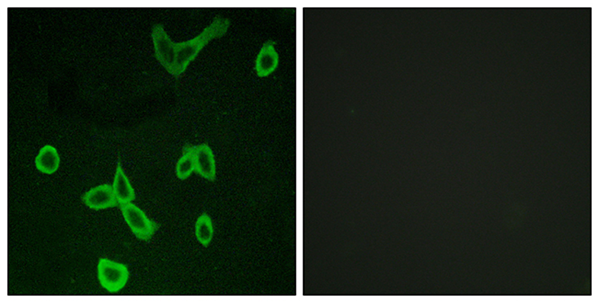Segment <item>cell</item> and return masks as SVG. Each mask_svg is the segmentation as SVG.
Instances as JSON below:
<instances>
[{
  "instance_id": "obj_1",
  "label": "cell",
  "mask_w": 599,
  "mask_h": 303,
  "mask_svg": "<svg viewBox=\"0 0 599 303\" xmlns=\"http://www.w3.org/2000/svg\"><path fill=\"white\" fill-rule=\"evenodd\" d=\"M231 26V21L221 16H216L212 24L206 27L193 39L183 43H175L176 58H175L173 76H179L186 71L187 66L192 62L203 47L213 39L224 36Z\"/></svg>"
},
{
  "instance_id": "obj_2",
  "label": "cell",
  "mask_w": 599,
  "mask_h": 303,
  "mask_svg": "<svg viewBox=\"0 0 599 303\" xmlns=\"http://www.w3.org/2000/svg\"><path fill=\"white\" fill-rule=\"evenodd\" d=\"M124 220L133 234L142 241H151L159 228L158 223L149 219L141 209L131 202L120 204Z\"/></svg>"
},
{
  "instance_id": "obj_3",
  "label": "cell",
  "mask_w": 599,
  "mask_h": 303,
  "mask_svg": "<svg viewBox=\"0 0 599 303\" xmlns=\"http://www.w3.org/2000/svg\"><path fill=\"white\" fill-rule=\"evenodd\" d=\"M98 277L101 287L110 292H118L126 285L129 271L126 265L101 258L98 265Z\"/></svg>"
},
{
  "instance_id": "obj_4",
  "label": "cell",
  "mask_w": 599,
  "mask_h": 303,
  "mask_svg": "<svg viewBox=\"0 0 599 303\" xmlns=\"http://www.w3.org/2000/svg\"><path fill=\"white\" fill-rule=\"evenodd\" d=\"M152 39L155 47V57L170 74L173 75L176 50L163 26L156 24L152 29Z\"/></svg>"
},
{
  "instance_id": "obj_5",
  "label": "cell",
  "mask_w": 599,
  "mask_h": 303,
  "mask_svg": "<svg viewBox=\"0 0 599 303\" xmlns=\"http://www.w3.org/2000/svg\"><path fill=\"white\" fill-rule=\"evenodd\" d=\"M82 202L89 208L94 210L109 209L119 205L114 187L109 184L101 185L87 191L82 196Z\"/></svg>"
},
{
  "instance_id": "obj_6",
  "label": "cell",
  "mask_w": 599,
  "mask_h": 303,
  "mask_svg": "<svg viewBox=\"0 0 599 303\" xmlns=\"http://www.w3.org/2000/svg\"><path fill=\"white\" fill-rule=\"evenodd\" d=\"M196 155V171L201 177L209 181L216 180V161L212 149L208 145L193 146Z\"/></svg>"
},
{
  "instance_id": "obj_7",
  "label": "cell",
  "mask_w": 599,
  "mask_h": 303,
  "mask_svg": "<svg viewBox=\"0 0 599 303\" xmlns=\"http://www.w3.org/2000/svg\"><path fill=\"white\" fill-rule=\"evenodd\" d=\"M275 41H267L258 54L255 70L258 76L264 78L275 71L278 66L279 56L275 48Z\"/></svg>"
},
{
  "instance_id": "obj_8",
  "label": "cell",
  "mask_w": 599,
  "mask_h": 303,
  "mask_svg": "<svg viewBox=\"0 0 599 303\" xmlns=\"http://www.w3.org/2000/svg\"><path fill=\"white\" fill-rule=\"evenodd\" d=\"M113 187L119 205L120 204L131 202L136 199L135 190H134L131 184H130L129 178L124 174L123 168L121 167L120 161L118 162Z\"/></svg>"
},
{
  "instance_id": "obj_9",
  "label": "cell",
  "mask_w": 599,
  "mask_h": 303,
  "mask_svg": "<svg viewBox=\"0 0 599 303\" xmlns=\"http://www.w3.org/2000/svg\"><path fill=\"white\" fill-rule=\"evenodd\" d=\"M59 164L60 158L57 150L49 145H44L35 158V167L44 174L55 173L59 168Z\"/></svg>"
},
{
  "instance_id": "obj_10",
  "label": "cell",
  "mask_w": 599,
  "mask_h": 303,
  "mask_svg": "<svg viewBox=\"0 0 599 303\" xmlns=\"http://www.w3.org/2000/svg\"><path fill=\"white\" fill-rule=\"evenodd\" d=\"M196 170V155L193 145H186L183 150V156L176 165L177 177L181 180H186Z\"/></svg>"
},
{
  "instance_id": "obj_11",
  "label": "cell",
  "mask_w": 599,
  "mask_h": 303,
  "mask_svg": "<svg viewBox=\"0 0 599 303\" xmlns=\"http://www.w3.org/2000/svg\"><path fill=\"white\" fill-rule=\"evenodd\" d=\"M196 235L197 240H198L203 247H208L211 242L213 235V228L212 220L206 213L201 215L197 219L196 225Z\"/></svg>"
}]
</instances>
